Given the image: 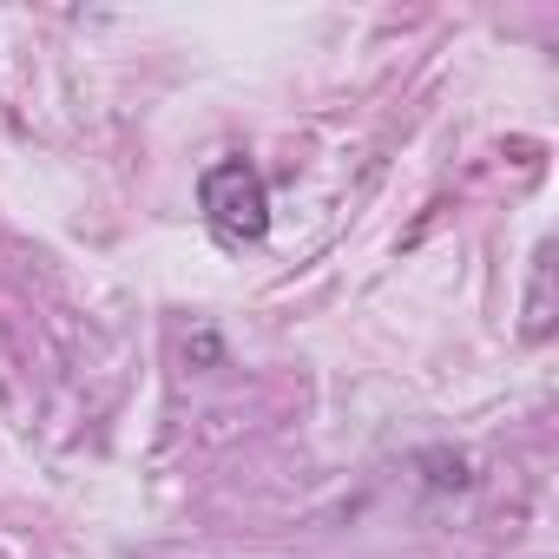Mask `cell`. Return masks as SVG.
I'll list each match as a JSON object with an SVG mask.
<instances>
[{"label": "cell", "mask_w": 559, "mask_h": 559, "mask_svg": "<svg viewBox=\"0 0 559 559\" xmlns=\"http://www.w3.org/2000/svg\"><path fill=\"white\" fill-rule=\"evenodd\" d=\"M198 211L217 230V243H230V250L263 243V230H270V191H263L250 158H217L198 178Z\"/></svg>", "instance_id": "6da1fadb"}]
</instances>
